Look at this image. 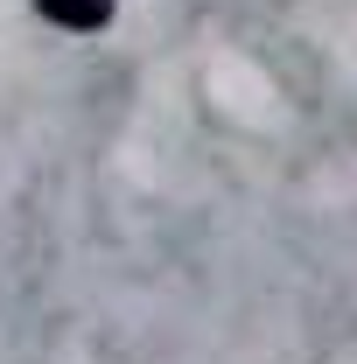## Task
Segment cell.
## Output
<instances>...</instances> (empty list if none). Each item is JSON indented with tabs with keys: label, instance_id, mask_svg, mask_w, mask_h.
<instances>
[{
	"label": "cell",
	"instance_id": "1",
	"mask_svg": "<svg viewBox=\"0 0 357 364\" xmlns=\"http://www.w3.org/2000/svg\"><path fill=\"white\" fill-rule=\"evenodd\" d=\"M56 28H105L112 21V0H36Z\"/></svg>",
	"mask_w": 357,
	"mask_h": 364
}]
</instances>
